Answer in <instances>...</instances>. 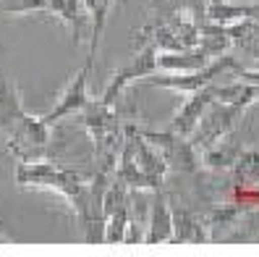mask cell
Segmentation results:
<instances>
[{
	"label": "cell",
	"instance_id": "obj_22",
	"mask_svg": "<svg viewBox=\"0 0 259 257\" xmlns=\"http://www.w3.org/2000/svg\"><path fill=\"white\" fill-rule=\"evenodd\" d=\"M233 171L243 184L256 187L259 184V150H246V153H241L233 163Z\"/></svg>",
	"mask_w": 259,
	"mask_h": 257
},
{
	"label": "cell",
	"instance_id": "obj_12",
	"mask_svg": "<svg viewBox=\"0 0 259 257\" xmlns=\"http://www.w3.org/2000/svg\"><path fill=\"white\" fill-rule=\"evenodd\" d=\"M215 84H218V82H212V84H207V87H202V89H196V92H191L189 100L178 108V113H176L173 121H170V129H173L176 134H181V137H191V131H194V126H196V121L202 118L204 108H207L212 100H215Z\"/></svg>",
	"mask_w": 259,
	"mask_h": 257
},
{
	"label": "cell",
	"instance_id": "obj_13",
	"mask_svg": "<svg viewBox=\"0 0 259 257\" xmlns=\"http://www.w3.org/2000/svg\"><path fill=\"white\" fill-rule=\"evenodd\" d=\"M173 207V239L170 244H207L209 231H207V221L202 215H196L194 210L170 205Z\"/></svg>",
	"mask_w": 259,
	"mask_h": 257
},
{
	"label": "cell",
	"instance_id": "obj_24",
	"mask_svg": "<svg viewBox=\"0 0 259 257\" xmlns=\"http://www.w3.org/2000/svg\"><path fill=\"white\" fill-rule=\"evenodd\" d=\"M236 77L241 79V82H249V84H254V87H259V68H243V66H238V63H233V68H231Z\"/></svg>",
	"mask_w": 259,
	"mask_h": 257
},
{
	"label": "cell",
	"instance_id": "obj_16",
	"mask_svg": "<svg viewBox=\"0 0 259 257\" xmlns=\"http://www.w3.org/2000/svg\"><path fill=\"white\" fill-rule=\"evenodd\" d=\"M24 116H26V108H24L19 87L0 71V131L8 134Z\"/></svg>",
	"mask_w": 259,
	"mask_h": 257
},
{
	"label": "cell",
	"instance_id": "obj_11",
	"mask_svg": "<svg viewBox=\"0 0 259 257\" xmlns=\"http://www.w3.org/2000/svg\"><path fill=\"white\" fill-rule=\"evenodd\" d=\"M92 66H95V60H92V58H87V60H84V66L76 71V77H73V79L68 82V87L63 89V95L58 97V102L42 116V121H45L48 126L58 124V121H60V118H66V116L79 113L84 105L92 100V97H89V89H87V84H89V74H92Z\"/></svg>",
	"mask_w": 259,
	"mask_h": 257
},
{
	"label": "cell",
	"instance_id": "obj_7",
	"mask_svg": "<svg viewBox=\"0 0 259 257\" xmlns=\"http://www.w3.org/2000/svg\"><path fill=\"white\" fill-rule=\"evenodd\" d=\"M236 63V58L231 55H223L218 60H212L209 66L199 68V71H167V74H149L147 79H142L144 84L149 87H162V89H173V92H184V95H191L196 89H202L212 82H218L225 71H231Z\"/></svg>",
	"mask_w": 259,
	"mask_h": 257
},
{
	"label": "cell",
	"instance_id": "obj_17",
	"mask_svg": "<svg viewBox=\"0 0 259 257\" xmlns=\"http://www.w3.org/2000/svg\"><path fill=\"white\" fill-rule=\"evenodd\" d=\"M196 45L215 60V58H223L231 53L233 48V40L231 34H228V26H220V24H212V21H202V29H199V40H196Z\"/></svg>",
	"mask_w": 259,
	"mask_h": 257
},
{
	"label": "cell",
	"instance_id": "obj_18",
	"mask_svg": "<svg viewBox=\"0 0 259 257\" xmlns=\"http://www.w3.org/2000/svg\"><path fill=\"white\" fill-rule=\"evenodd\" d=\"M48 13L58 16L63 21L71 34H73V42H81V26H84V0H48Z\"/></svg>",
	"mask_w": 259,
	"mask_h": 257
},
{
	"label": "cell",
	"instance_id": "obj_9",
	"mask_svg": "<svg viewBox=\"0 0 259 257\" xmlns=\"http://www.w3.org/2000/svg\"><path fill=\"white\" fill-rule=\"evenodd\" d=\"M128 187L120 181L115 173L110 178L108 189H105V244H123L126 229L131 223V197Z\"/></svg>",
	"mask_w": 259,
	"mask_h": 257
},
{
	"label": "cell",
	"instance_id": "obj_20",
	"mask_svg": "<svg viewBox=\"0 0 259 257\" xmlns=\"http://www.w3.org/2000/svg\"><path fill=\"white\" fill-rule=\"evenodd\" d=\"M215 100L238 105V108L246 111L249 105H254L259 100V87L249 84V82H228V84H215Z\"/></svg>",
	"mask_w": 259,
	"mask_h": 257
},
{
	"label": "cell",
	"instance_id": "obj_21",
	"mask_svg": "<svg viewBox=\"0 0 259 257\" xmlns=\"http://www.w3.org/2000/svg\"><path fill=\"white\" fill-rule=\"evenodd\" d=\"M238 155H241L238 147L231 144L228 137H225L218 144H212L209 150H204V153L199 155V160L207 165V168H212V171H225V168H233V163H236Z\"/></svg>",
	"mask_w": 259,
	"mask_h": 257
},
{
	"label": "cell",
	"instance_id": "obj_5",
	"mask_svg": "<svg viewBox=\"0 0 259 257\" xmlns=\"http://www.w3.org/2000/svg\"><path fill=\"white\" fill-rule=\"evenodd\" d=\"M243 116V108H238V105H231V102H223V100H212L202 118L196 121V126L191 131L189 142L194 144L196 153H204V150H209L212 144H218L220 139H225L228 134H231L238 124V118Z\"/></svg>",
	"mask_w": 259,
	"mask_h": 257
},
{
	"label": "cell",
	"instance_id": "obj_14",
	"mask_svg": "<svg viewBox=\"0 0 259 257\" xmlns=\"http://www.w3.org/2000/svg\"><path fill=\"white\" fill-rule=\"evenodd\" d=\"M170 239H173V207H170V200L157 189L142 244H170Z\"/></svg>",
	"mask_w": 259,
	"mask_h": 257
},
{
	"label": "cell",
	"instance_id": "obj_3",
	"mask_svg": "<svg viewBox=\"0 0 259 257\" xmlns=\"http://www.w3.org/2000/svg\"><path fill=\"white\" fill-rule=\"evenodd\" d=\"M81 113V126L87 129L89 139L95 144V158L100 171H115V160L123 144V124L115 116L113 105H105L100 97L89 100Z\"/></svg>",
	"mask_w": 259,
	"mask_h": 257
},
{
	"label": "cell",
	"instance_id": "obj_15",
	"mask_svg": "<svg viewBox=\"0 0 259 257\" xmlns=\"http://www.w3.org/2000/svg\"><path fill=\"white\" fill-rule=\"evenodd\" d=\"M204 19L212 24H236V21H259V3H231V0H209Z\"/></svg>",
	"mask_w": 259,
	"mask_h": 257
},
{
	"label": "cell",
	"instance_id": "obj_8",
	"mask_svg": "<svg viewBox=\"0 0 259 257\" xmlns=\"http://www.w3.org/2000/svg\"><path fill=\"white\" fill-rule=\"evenodd\" d=\"M142 137L157 150L162 155V160L167 163V171H178V173H194L199 171V153L194 150V144L189 142V137H181L173 129H165V131H149L142 129Z\"/></svg>",
	"mask_w": 259,
	"mask_h": 257
},
{
	"label": "cell",
	"instance_id": "obj_19",
	"mask_svg": "<svg viewBox=\"0 0 259 257\" xmlns=\"http://www.w3.org/2000/svg\"><path fill=\"white\" fill-rule=\"evenodd\" d=\"M115 0H84V8L92 19V32H89V53L87 58H97V50H100V40L105 34V26H108V13L113 8Z\"/></svg>",
	"mask_w": 259,
	"mask_h": 257
},
{
	"label": "cell",
	"instance_id": "obj_23",
	"mask_svg": "<svg viewBox=\"0 0 259 257\" xmlns=\"http://www.w3.org/2000/svg\"><path fill=\"white\" fill-rule=\"evenodd\" d=\"M48 13V0H0V13L24 16V13Z\"/></svg>",
	"mask_w": 259,
	"mask_h": 257
},
{
	"label": "cell",
	"instance_id": "obj_2",
	"mask_svg": "<svg viewBox=\"0 0 259 257\" xmlns=\"http://www.w3.org/2000/svg\"><path fill=\"white\" fill-rule=\"evenodd\" d=\"M115 176L128 189L139 192H157L165 184L167 163L152 147L136 124H123V144L115 160Z\"/></svg>",
	"mask_w": 259,
	"mask_h": 257
},
{
	"label": "cell",
	"instance_id": "obj_4",
	"mask_svg": "<svg viewBox=\"0 0 259 257\" xmlns=\"http://www.w3.org/2000/svg\"><path fill=\"white\" fill-rule=\"evenodd\" d=\"M202 21L204 19H199L194 11L178 6V8L165 11L160 19L149 21L147 26H142L139 40L142 45L152 42L157 50H186V48H194L196 40H199Z\"/></svg>",
	"mask_w": 259,
	"mask_h": 257
},
{
	"label": "cell",
	"instance_id": "obj_1",
	"mask_svg": "<svg viewBox=\"0 0 259 257\" xmlns=\"http://www.w3.org/2000/svg\"><path fill=\"white\" fill-rule=\"evenodd\" d=\"M16 184L24 189H48V192H58L63 197L71 210L79 218V226L87 221L89 213V184L92 176H84L73 168H63L50 158L42 160H19L16 163Z\"/></svg>",
	"mask_w": 259,
	"mask_h": 257
},
{
	"label": "cell",
	"instance_id": "obj_6",
	"mask_svg": "<svg viewBox=\"0 0 259 257\" xmlns=\"http://www.w3.org/2000/svg\"><path fill=\"white\" fill-rule=\"evenodd\" d=\"M6 137H8V153L16 160L50 158V126L42 121V116H32L26 111V116Z\"/></svg>",
	"mask_w": 259,
	"mask_h": 257
},
{
	"label": "cell",
	"instance_id": "obj_10",
	"mask_svg": "<svg viewBox=\"0 0 259 257\" xmlns=\"http://www.w3.org/2000/svg\"><path fill=\"white\" fill-rule=\"evenodd\" d=\"M155 71H157V48L152 42H144L142 50L136 53L123 68H118L110 77V82L105 87V92L100 95V100L105 105H115V100L126 92V87H131L134 82L147 79L149 74H155Z\"/></svg>",
	"mask_w": 259,
	"mask_h": 257
}]
</instances>
